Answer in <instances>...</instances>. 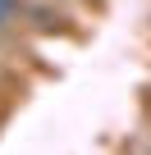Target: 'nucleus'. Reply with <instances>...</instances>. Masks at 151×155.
Returning <instances> with one entry per match:
<instances>
[{"mask_svg":"<svg viewBox=\"0 0 151 155\" xmlns=\"http://www.w3.org/2000/svg\"><path fill=\"white\" fill-rule=\"evenodd\" d=\"M14 9H19V0H0V23H5V18H14Z\"/></svg>","mask_w":151,"mask_h":155,"instance_id":"f257e3e1","label":"nucleus"}]
</instances>
